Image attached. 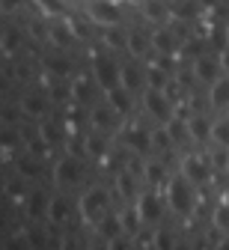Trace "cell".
I'll return each mask as SVG.
<instances>
[{"mask_svg": "<svg viewBox=\"0 0 229 250\" xmlns=\"http://www.w3.org/2000/svg\"><path fill=\"white\" fill-rule=\"evenodd\" d=\"M107 104H110L119 116H125V113L131 110V104H134V99H131V89H125L122 83L113 86V89H107Z\"/></svg>", "mask_w": 229, "mask_h": 250, "instance_id": "13", "label": "cell"}, {"mask_svg": "<svg viewBox=\"0 0 229 250\" xmlns=\"http://www.w3.org/2000/svg\"><path fill=\"white\" fill-rule=\"evenodd\" d=\"M152 39V48L158 51V54H176V48H179V42H176V33L170 27H158L155 33L149 36Z\"/></svg>", "mask_w": 229, "mask_h": 250, "instance_id": "12", "label": "cell"}, {"mask_svg": "<svg viewBox=\"0 0 229 250\" xmlns=\"http://www.w3.org/2000/svg\"><path fill=\"white\" fill-rule=\"evenodd\" d=\"M167 203H170V208L176 214H190V208H193V191H190V182L185 176L167 182Z\"/></svg>", "mask_w": 229, "mask_h": 250, "instance_id": "1", "label": "cell"}, {"mask_svg": "<svg viewBox=\"0 0 229 250\" xmlns=\"http://www.w3.org/2000/svg\"><path fill=\"white\" fill-rule=\"evenodd\" d=\"M193 78L203 81V83L217 81V78H220V62H217L214 57H206V54L193 57Z\"/></svg>", "mask_w": 229, "mask_h": 250, "instance_id": "9", "label": "cell"}, {"mask_svg": "<svg viewBox=\"0 0 229 250\" xmlns=\"http://www.w3.org/2000/svg\"><path fill=\"white\" fill-rule=\"evenodd\" d=\"M143 107H146V113L152 119H161V122H167L173 116V104H170V99H167V92H164V89H152L149 86L143 92Z\"/></svg>", "mask_w": 229, "mask_h": 250, "instance_id": "3", "label": "cell"}, {"mask_svg": "<svg viewBox=\"0 0 229 250\" xmlns=\"http://www.w3.org/2000/svg\"><path fill=\"white\" fill-rule=\"evenodd\" d=\"M164 128H167V134L173 137V143H179V140H182V137L187 134V125H182V122H179L176 116H170L167 122H164Z\"/></svg>", "mask_w": 229, "mask_h": 250, "instance_id": "34", "label": "cell"}, {"mask_svg": "<svg viewBox=\"0 0 229 250\" xmlns=\"http://www.w3.org/2000/svg\"><path fill=\"white\" fill-rule=\"evenodd\" d=\"M143 12L152 21H164L167 18V3H164V0H143Z\"/></svg>", "mask_w": 229, "mask_h": 250, "instance_id": "27", "label": "cell"}, {"mask_svg": "<svg viewBox=\"0 0 229 250\" xmlns=\"http://www.w3.org/2000/svg\"><path fill=\"white\" fill-rule=\"evenodd\" d=\"M36 3H39V9L45 12V15H62V0H36Z\"/></svg>", "mask_w": 229, "mask_h": 250, "instance_id": "39", "label": "cell"}, {"mask_svg": "<svg viewBox=\"0 0 229 250\" xmlns=\"http://www.w3.org/2000/svg\"><path fill=\"white\" fill-rule=\"evenodd\" d=\"M39 137H42L48 146H57V143H62V125H57V122L45 119V122L39 125Z\"/></svg>", "mask_w": 229, "mask_h": 250, "instance_id": "24", "label": "cell"}, {"mask_svg": "<svg viewBox=\"0 0 229 250\" xmlns=\"http://www.w3.org/2000/svg\"><path fill=\"white\" fill-rule=\"evenodd\" d=\"M185 125H187V137H190V140H196V143L211 140V122H208L206 116L196 113V116H190Z\"/></svg>", "mask_w": 229, "mask_h": 250, "instance_id": "16", "label": "cell"}, {"mask_svg": "<svg viewBox=\"0 0 229 250\" xmlns=\"http://www.w3.org/2000/svg\"><path fill=\"white\" fill-rule=\"evenodd\" d=\"M92 75H95V83L102 86L104 92L119 86V66L110 60V57H95L92 60Z\"/></svg>", "mask_w": 229, "mask_h": 250, "instance_id": "4", "label": "cell"}, {"mask_svg": "<svg viewBox=\"0 0 229 250\" xmlns=\"http://www.w3.org/2000/svg\"><path fill=\"white\" fill-rule=\"evenodd\" d=\"M83 143H86V155H89V158H104V155H107V140H104V131L86 134V137H83Z\"/></svg>", "mask_w": 229, "mask_h": 250, "instance_id": "20", "label": "cell"}, {"mask_svg": "<svg viewBox=\"0 0 229 250\" xmlns=\"http://www.w3.org/2000/svg\"><path fill=\"white\" fill-rule=\"evenodd\" d=\"M226 36H229V30H211V45L214 48H226Z\"/></svg>", "mask_w": 229, "mask_h": 250, "instance_id": "41", "label": "cell"}, {"mask_svg": "<svg viewBox=\"0 0 229 250\" xmlns=\"http://www.w3.org/2000/svg\"><path fill=\"white\" fill-rule=\"evenodd\" d=\"M208 161L203 158V155H185L182 158V176L190 182V185H203L208 179Z\"/></svg>", "mask_w": 229, "mask_h": 250, "instance_id": "8", "label": "cell"}, {"mask_svg": "<svg viewBox=\"0 0 229 250\" xmlns=\"http://www.w3.org/2000/svg\"><path fill=\"white\" fill-rule=\"evenodd\" d=\"M72 99L75 102H86L89 99V92H92V86H89V81L86 78H75V83H72Z\"/></svg>", "mask_w": 229, "mask_h": 250, "instance_id": "33", "label": "cell"}, {"mask_svg": "<svg viewBox=\"0 0 229 250\" xmlns=\"http://www.w3.org/2000/svg\"><path fill=\"white\" fill-rule=\"evenodd\" d=\"M116 191L122 200H137V182H134V173H119L116 176Z\"/></svg>", "mask_w": 229, "mask_h": 250, "instance_id": "22", "label": "cell"}, {"mask_svg": "<svg viewBox=\"0 0 229 250\" xmlns=\"http://www.w3.org/2000/svg\"><path fill=\"white\" fill-rule=\"evenodd\" d=\"M81 158L78 155H65V158H60L54 164V182L57 185H75L81 179Z\"/></svg>", "mask_w": 229, "mask_h": 250, "instance_id": "7", "label": "cell"}, {"mask_svg": "<svg viewBox=\"0 0 229 250\" xmlns=\"http://www.w3.org/2000/svg\"><path fill=\"white\" fill-rule=\"evenodd\" d=\"M146 86H152V89H164V86H167V72H164L161 66H152V69L146 72Z\"/></svg>", "mask_w": 229, "mask_h": 250, "instance_id": "30", "label": "cell"}, {"mask_svg": "<svg viewBox=\"0 0 229 250\" xmlns=\"http://www.w3.org/2000/svg\"><path fill=\"white\" fill-rule=\"evenodd\" d=\"M134 208H137V214H140V221H143V224H158V221H161V211H164V206H161V200H158L155 191H143V194H137Z\"/></svg>", "mask_w": 229, "mask_h": 250, "instance_id": "5", "label": "cell"}, {"mask_svg": "<svg viewBox=\"0 0 229 250\" xmlns=\"http://www.w3.org/2000/svg\"><path fill=\"white\" fill-rule=\"evenodd\" d=\"M226 30H229V27H226Z\"/></svg>", "mask_w": 229, "mask_h": 250, "instance_id": "46", "label": "cell"}, {"mask_svg": "<svg viewBox=\"0 0 229 250\" xmlns=\"http://www.w3.org/2000/svg\"><path fill=\"white\" fill-rule=\"evenodd\" d=\"M119 83L131 92H137L146 86V72H140L137 66H119Z\"/></svg>", "mask_w": 229, "mask_h": 250, "instance_id": "15", "label": "cell"}, {"mask_svg": "<svg viewBox=\"0 0 229 250\" xmlns=\"http://www.w3.org/2000/svg\"><path fill=\"white\" fill-rule=\"evenodd\" d=\"M211 164H214L217 170H229V146H220V149L214 152V158H211Z\"/></svg>", "mask_w": 229, "mask_h": 250, "instance_id": "40", "label": "cell"}, {"mask_svg": "<svg viewBox=\"0 0 229 250\" xmlns=\"http://www.w3.org/2000/svg\"><path fill=\"white\" fill-rule=\"evenodd\" d=\"M143 176H146V182H164V164H158V161H149L146 164V170H143Z\"/></svg>", "mask_w": 229, "mask_h": 250, "instance_id": "36", "label": "cell"}, {"mask_svg": "<svg viewBox=\"0 0 229 250\" xmlns=\"http://www.w3.org/2000/svg\"><path fill=\"white\" fill-rule=\"evenodd\" d=\"M149 45H152V39H149L146 33H140V30H131V33H128V45H125V51H131L134 57H140V54L149 51Z\"/></svg>", "mask_w": 229, "mask_h": 250, "instance_id": "23", "label": "cell"}, {"mask_svg": "<svg viewBox=\"0 0 229 250\" xmlns=\"http://www.w3.org/2000/svg\"><path fill=\"white\" fill-rule=\"evenodd\" d=\"M113 116H116V110L110 104H98V107H92L89 122H92L95 131H110L113 128Z\"/></svg>", "mask_w": 229, "mask_h": 250, "instance_id": "17", "label": "cell"}, {"mask_svg": "<svg viewBox=\"0 0 229 250\" xmlns=\"http://www.w3.org/2000/svg\"><path fill=\"white\" fill-rule=\"evenodd\" d=\"M208 102H211L214 107H226V104H229V78H217V81H211Z\"/></svg>", "mask_w": 229, "mask_h": 250, "instance_id": "19", "label": "cell"}, {"mask_svg": "<svg viewBox=\"0 0 229 250\" xmlns=\"http://www.w3.org/2000/svg\"><path fill=\"white\" fill-rule=\"evenodd\" d=\"M170 241H173V238H170L167 232H161V235H155V244H161V247H167Z\"/></svg>", "mask_w": 229, "mask_h": 250, "instance_id": "43", "label": "cell"}, {"mask_svg": "<svg viewBox=\"0 0 229 250\" xmlns=\"http://www.w3.org/2000/svg\"><path fill=\"white\" fill-rule=\"evenodd\" d=\"M89 18L95 24H102V27H113V24H119L122 12H119V6L113 0H92L89 3Z\"/></svg>", "mask_w": 229, "mask_h": 250, "instance_id": "6", "label": "cell"}, {"mask_svg": "<svg viewBox=\"0 0 229 250\" xmlns=\"http://www.w3.org/2000/svg\"><path fill=\"white\" fill-rule=\"evenodd\" d=\"M107 203H110V194L104 191V188H89V191L81 197V214L83 221H98L104 211H107Z\"/></svg>", "mask_w": 229, "mask_h": 250, "instance_id": "2", "label": "cell"}, {"mask_svg": "<svg viewBox=\"0 0 229 250\" xmlns=\"http://www.w3.org/2000/svg\"><path fill=\"white\" fill-rule=\"evenodd\" d=\"M211 140H214L217 146H229V119L211 122Z\"/></svg>", "mask_w": 229, "mask_h": 250, "instance_id": "28", "label": "cell"}, {"mask_svg": "<svg viewBox=\"0 0 229 250\" xmlns=\"http://www.w3.org/2000/svg\"><path fill=\"white\" fill-rule=\"evenodd\" d=\"M170 146H173V137L167 134V128L152 131V149H170Z\"/></svg>", "mask_w": 229, "mask_h": 250, "instance_id": "38", "label": "cell"}, {"mask_svg": "<svg viewBox=\"0 0 229 250\" xmlns=\"http://www.w3.org/2000/svg\"><path fill=\"white\" fill-rule=\"evenodd\" d=\"M125 229H122V221H119V214H102L98 217V235L102 238H107L110 244H119V235H122Z\"/></svg>", "mask_w": 229, "mask_h": 250, "instance_id": "10", "label": "cell"}, {"mask_svg": "<svg viewBox=\"0 0 229 250\" xmlns=\"http://www.w3.org/2000/svg\"><path fill=\"white\" fill-rule=\"evenodd\" d=\"M223 66L229 69V48H223Z\"/></svg>", "mask_w": 229, "mask_h": 250, "instance_id": "45", "label": "cell"}, {"mask_svg": "<svg viewBox=\"0 0 229 250\" xmlns=\"http://www.w3.org/2000/svg\"><path fill=\"white\" fill-rule=\"evenodd\" d=\"M107 45L110 48H125L128 45V33H125V30H119V24H113V27H107Z\"/></svg>", "mask_w": 229, "mask_h": 250, "instance_id": "32", "label": "cell"}, {"mask_svg": "<svg viewBox=\"0 0 229 250\" xmlns=\"http://www.w3.org/2000/svg\"><path fill=\"white\" fill-rule=\"evenodd\" d=\"M69 214H72V203L65 200V197H51V200H48V211H45V217H48L54 227L65 224V221H69Z\"/></svg>", "mask_w": 229, "mask_h": 250, "instance_id": "11", "label": "cell"}, {"mask_svg": "<svg viewBox=\"0 0 229 250\" xmlns=\"http://www.w3.org/2000/svg\"><path fill=\"white\" fill-rule=\"evenodd\" d=\"M48 211V200L42 197V194H30V200H27V214L30 217H39V214H45Z\"/></svg>", "mask_w": 229, "mask_h": 250, "instance_id": "31", "label": "cell"}, {"mask_svg": "<svg viewBox=\"0 0 229 250\" xmlns=\"http://www.w3.org/2000/svg\"><path fill=\"white\" fill-rule=\"evenodd\" d=\"M48 39H51V45L54 48H65L72 39H75V30H72V24H54L51 30H48Z\"/></svg>", "mask_w": 229, "mask_h": 250, "instance_id": "21", "label": "cell"}, {"mask_svg": "<svg viewBox=\"0 0 229 250\" xmlns=\"http://www.w3.org/2000/svg\"><path fill=\"white\" fill-rule=\"evenodd\" d=\"M21 110H24L27 116H33V119H39V116H45V110H48V99L42 96V92H27V96L21 99Z\"/></svg>", "mask_w": 229, "mask_h": 250, "instance_id": "18", "label": "cell"}, {"mask_svg": "<svg viewBox=\"0 0 229 250\" xmlns=\"http://www.w3.org/2000/svg\"><path fill=\"white\" fill-rule=\"evenodd\" d=\"M18 3H21V0H3V9H6V12H9V9H15V6H18Z\"/></svg>", "mask_w": 229, "mask_h": 250, "instance_id": "44", "label": "cell"}, {"mask_svg": "<svg viewBox=\"0 0 229 250\" xmlns=\"http://www.w3.org/2000/svg\"><path fill=\"white\" fill-rule=\"evenodd\" d=\"M15 167H18V173H21L24 179H36V176H39V155H33V152H30V155H21Z\"/></svg>", "mask_w": 229, "mask_h": 250, "instance_id": "25", "label": "cell"}, {"mask_svg": "<svg viewBox=\"0 0 229 250\" xmlns=\"http://www.w3.org/2000/svg\"><path fill=\"white\" fill-rule=\"evenodd\" d=\"M179 15H182V18H193V15H196V3H193V0L179 3Z\"/></svg>", "mask_w": 229, "mask_h": 250, "instance_id": "42", "label": "cell"}, {"mask_svg": "<svg viewBox=\"0 0 229 250\" xmlns=\"http://www.w3.org/2000/svg\"><path fill=\"white\" fill-rule=\"evenodd\" d=\"M211 224H214L217 229H229V206H226V203H220V206L214 208V217H211Z\"/></svg>", "mask_w": 229, "mask_h": 250, "instance_id": "35", "label": "cell"}, {"mask_svg": "<svg viewBox=\"0 0 229 250\" xmlns=\"http://www.w3.org/2000/svg\"><path fill=\"white\" fill-rule=\"evenodd\" d=\"M45 69L51 72V75H57V78H65L72 72V62L65 60V57H48L45 60Z\"/></svg>", "mask_w": 229, "mask_h": 250, "instance_id": "26", "label": "cell"}, {"mask_svg": "<svg viewBox=\"0 0 229 250\" xmlns=\"http://www.w3.org/2000/svg\"><path fill=\"white\" fill-rule=\"evenodd\" d=\"M128 146L137 155H149L152 152V131L143 128V125H134V128L128 131Z\"/></svg>", "mask_w": 229, "mask_h": 250, "instance_id": "14", "label": "cell"}, {"mask_svg": "<svg viewBox=\"0 0 229 250\" xmlns=\"http://www.w3.org/2000/svg\"><path fill=\"white\" fill-rule=\"evenodd\" d=\"M18 42H21V33H18V30H12V27H6V30H3V51L12 54V51L18 48Z\"/></svg>", "mask_w": 229, "mask_h": 250, "instance_id": "37", "label": "cell"}, {"mask_svg": "<svg viewBox=\"0 0 229 250\" xmlns=\"http://www.w3.org/2000/svg\"><path fill=\"white\" fill-rule=\"evenodd\" d=\"M119 221H122V229H125V232H137V227L143 224L140 214H137V208H125V211H119Z\"/></svg>", "mask_w": 229, "mask_h": 250, "instance_id": "29", "label": "cell"}]
</instances>
